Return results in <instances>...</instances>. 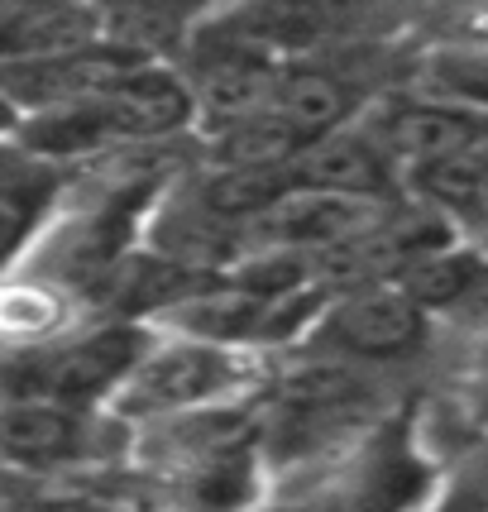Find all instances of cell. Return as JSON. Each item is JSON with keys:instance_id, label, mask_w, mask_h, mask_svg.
<instances>
[{"instance_id": "cell-3", "label": "cell", "mask_w": 488, "mask_h": 512, "mask_svg": "<svg viewBox=\"0 0 488 512\" xmlns=\"http://www.w3.org/2000/svg\"><path fill=\"white\" fill-rule=\"evenodd\" d=\"M369 402H374L369 383L355 369H345L340 359L311 364L307 374L288 379V388H283L268 446L288 460H297L302 450H321L326 441H340L355 422H364Z\"/></svg>"}, {"instance_id": "cell-4", "label": "cell", "mask_w": 488, "mask_h": 512, "mask_svg": "<svg viewBox=\"0 0 488 512\" xmlns=\"http://www.w3.org/2000/svg\"><path fill=\"white\" fill-rule=\"evenodd\" d=\"M383 225L378 201L335 197L316 187H292L268 206L259 221L249 225L259 249H283V254H335V249L355 245L364 235H374Z\"/></svg>"}, {"instance_id": "cell-7", "label": "cell", "mask_w": 488, "mask_h": 512, "mask_svg": "<svg viewBox=\"0 0 488 512\" xmlns=\"http://www.w3.org/2000/svg\"><path fill=\"white\" fill-rule=\"evenodd\" d=\"M383 144L388 158H402L412 168L426 163H441V158L469 154V149H484L488 144V115L455 106V101H393L383 106V115L369 130Z\"/></svg>"}, {"instance_id": "cell-2", "label": "cell", "mask_w": 488, "mask_h": 512, "mask_svg": "<svg viewBox=\"0 0 488 512\" xmlns=\"http://www.w3.org/2000/svg\"><path fill=\"white\" fill-rule=\"evenodd\" d=\"M426 340V307H417L407 292L393 283H364L331 302L316 321V345L331 359H355V364H388L407 359Z\"/></svg>"}, {"instance_id": "cell-12", "label": "cell", "mask_w": 488, "mask_h": 512, "mask_svg": "<svg viewBox=\"0 0 488 512\" xmlns=\"http://www.w3.org/2000/svg\"><path fill=\"white\" fill-rule=\"evenodd\" d=\"M355 106L350 82H340L326 67H283L278 87H273V111L288 120L292 130L302 134L307 144L326 139L340 130V120Z\"/></svg>"}, {"instance_id": "cell-14", "label": "cell", "mask_w": 488, "mask_h": 512, "mask_svg": "<svg viewBox=\"0 0 488 512\" xmlns=\"http://www.w3.org/2000/svg\"><path fill=\"white\" fill-rule=\"evenodd\" d=\"M488 283V264L469 249H431L398 273V288L417 307H460Z\"/></svg>"}, {"instance_id": "cell-11", "label": "cell", "mask_w": 488, "mask_h": 512, "mask_svg": "<svg viewBox=\"0 0 488 512\" xmlns=\"http://www.w3.org/2000/svg\"><path fill=\"white\" fill-rule=\"evenodd\" d=\"M82 450V412L44 398H10L5 407V455L15 465H58Z\"/></svg>"}, {"instance_id": "cell-6", "label": "cell", "mask_w": 488, "mask_h": 512, "mask_svg": "<svg viewBox=\"0 0 488 512\" xmlns=\"http://www.w3.org/2000/svg\"><path fill=\"white\" fill-rule=\"evenodd\" d=\"M144 355H149L144 331H134V326L96 331L87 340L58 350V355L34 359V393L29 398L87 412L91 402H101L106 393L115 398V388H125V379L144 364Z\"/></svg>"}, {"instance_id": "cell-10", "label": "cell", "mask_w": 488, "mask_h": 512, "mask_svg": "<svg viewBox=\"0 0 488 512\" xmlns=\"http://www.w3.org/2000/svg\"><path fill=\"white\" fill-rule=\"evenodd\" d=\"M0 34H5V63H39V58H63L101 44L106 20L77 5H10Z\"/></svg>"}, {"instance_id": "cell-9", "label": "cell", "mask_w": 488, "mask_h": 512, "mask_svg": "<svg viewBox=\"0 0 488 512\" xmlns=\"http://www.w3.org/2000/svg\"><path fill=\"white\" fill-rule=\"evenodd\" d=\"M96 106H101L111 139H158V134H173L192 120L197 96L182 77L149 63L139 67L130 82H120L111 96H101Z\"/></svg>"}, {"instance_id": "cell-13", "label": "cell", "mask_w": 488, "mask_h": 512, "mask_svg": "<svg viewBox=\"0 0 488 512\" xmlns=\"http://www.w3.org/2000/svg\"><path fill=\"white\" fill-rule=\"evenodd\" d=\"M259 493V465L249 446L240 441H221V446L201 450L187 460V474H182V498L187 508L197 512H240L254 503Z\"/></svg>"}, {"instance_id": "cell-8", "label": "cell", "mask_w": 488, "mask_h": 512, "mask_svg": "<svg viewBox=\"0 0 488 512\" xmlns=\"http://www.w3.org/2000/svg\"><path fill=\"white\" fill-rule=\"evenodd\" d=\"M292 187H316V192H335V197L355 201H383V192L393 187V158L383 154L374 134L335 130L326 139H316L311 149L288 168Z\"/></svg>"}, {"instance_id": "cell-19", "label": "cell", "mask_w": 488, "mask_h": 512, "mask_svg": "<svg viewBox=\"0 0 488 512\" xmlns=\"http://www.w3.org/2000/svg\"><path fill=\"white\" fill-rule=\"evenodd\" d=\"M460 402L474 417V426H488V345H479V355L465 364L460 374Z\"/></svg>"}, {"instance_id": "cell-20", "label": "cell", "mask_w": 488, "mask_h": 512, "mask_svg": "<svg viewBox=\"0 0 488 512\" xmlns=\"http://www.w3.org/2000/svg\"><path fill=\"white\" fill-rule=\"evenodd\" d=\"M273 512H345V508H326V503H288V508H273Z\"/></svg>"}, {"instance_id": "cell-18", "label": "cell", "mask_w": 488, "mask_h": 512, "mask_svg": "<svg viewBox=\"0 0 488 512\" xmlns=\"http://www.w3.org/2000/svg\"><path fill=\"white\" fill-rule=\"evenodd\" d=\"M48 187H53V178H48L44 158L24 154V149H10V158H5V216H10V240H20L24 230H29V216L44 206Z\"/></svg>"}, {"instance_id": "cell-1", "label": "cell", "mask_w": 488, "mask_h": 512, "mask_svg": "<svg viewBox=\"0 0 488 512\" xmlns=\"http://www.w3.org/2000/svg\"><path fill=\"white\" fill-rule=\"evenodd\" d=\"M249 379V359L235 345L211 340H173L163 350H149L125 388L115 393V417L125 422H163L182 412H201L216 398L235 393Z\"/></svg>"}, {"instance_id": "cell-17", "label": "cell", "mask_w": 488, "mask_h": 512, "mask_svg": "<svg viewBox=\"0 0 488 512\" xmlns=\"http://www.w3.org/2000/svg\"><path fill=\"white\" fill-rule=\"evenodd\" d=\"M436 512H488V436L455 450L436 489Z\"/></svg>"}, {"instance_id": "cell-16", "label": "cell", "mask_w": 488, "mask_h": 512, "mask_svg": "<svg viewBox=\"0 0 488 512\" xmlns=\"http://www.w3.org/2000/svg\"><path fill=\"white\" fill-rule=\"evenodd\" d=\"M426 87L441 101L488 115V48H445L426 63Z\"/></svg>"}, {"instance_id": "cell-5", "label": "cell", "mask_w": 488, "mask_h": 512, "mask_svg": "<svg viewBox=\"0 0 488 512\" xmlns=\"http://www.w3.org/2000/svg\"><path fill=\"white\" fill-rule=\"evenodd\" d=\"M139 67L149 63L101 39V44L63 53V58L5 63V91L29 115H48V111H67V106H87V101L111 96L120 82H130Z\"/></svg>"}, {"instance_id": "cell-15", "label": "cell", "mask_w": 488, "mask_h": 512, "mask_svg": "<svg viewBox=\"0 0 488 512\" xmlns=\"http://www.w3.org/2000/svg\"><path fill=\"white\" fill-rule=\"evenodd\" d=\"M412 178L422 187V197H431L436 206L465 216V221H488V144L441 158V163H426Z\"/></svg>"}]
</instances>
